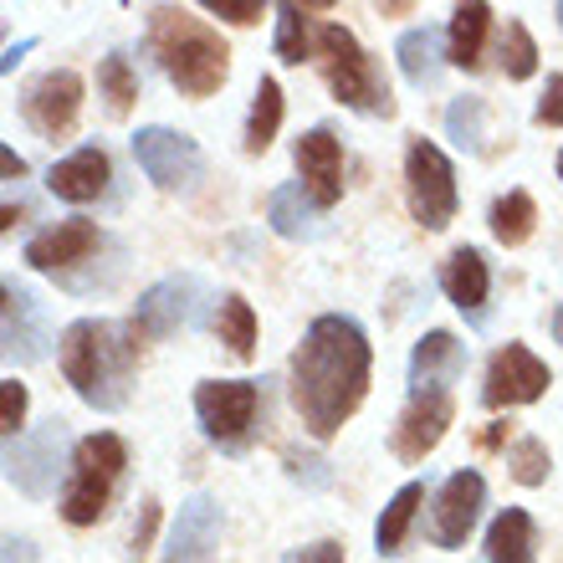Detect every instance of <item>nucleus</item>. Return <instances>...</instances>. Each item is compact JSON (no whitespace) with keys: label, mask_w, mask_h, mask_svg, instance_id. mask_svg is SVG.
<instances>
[{"label":"nucleus","mask_w":563,"mask_h":563,"mask_svg":"<svg viewBox=\"0 0 563 563\" xmlns=\"http://www.w3.org/2000/svg\"><path fill=\"white\" fill-rule=\"evenodd\" d=\"M405 195H410V216L426 231H445L451 216H456V169L426 139L405 148Z\"/></svg>","instance_id":"423d86ee"},{"label":"nucleus","mask_w":563,"mask_h":563,"mask_svg":"<svg viewBox=\"0 0 563 563\" xmlns=\"http://www.w3.org/2000/svg\"><path fill=\"white\" fill-rule=\"evenodd\" d=\"M31 46H36V42H31V36H26V42H15V46H5V62H0V67H5V73H15V62L26 57Z\"/></svg>","instance_id":"37998d69"},{"label":"nucleus","mask_w":563,"mask_h":563,"mask_svg":"<svg viewBox=\"0 0 563 563\" xmlns=\"http://www.w3.org/2000/svg\"><path fill=\"white\" fill-rule=\"evenodd\" d=\"M553 15H559V26H563V0H559V5H553Z\"/></svg>","instance_id":"49530a36"},{"label":"nucleus","mask_w":563,"mask_h":563,"mask_svg":"<svg viewBox=\"0 0 563 563\" xmlns=\"http://www.w3.org/2000/svg\"><path fill=\"white\" fill-rule=\"evenodd\" d=\"M420 503H426V487H420V482H410V487L395 492V497H389V507L379 512V522H374V549L385 553V559L405 553V538H410V522H416Z\"/></svg>","instance_id":"b1692460"},{"label":"nucleus","mask_w":563,"mask_h":563,"mask_svg":"<svg viewBox=\"0 0 563 563\" xmlns=\"http://www.w3.org/2000/svg\"><path fill=\"white\" fill-rule=\"evenodd\" d=\"M77 108H82V77L67 73V67H52V73H42L26 88V98H21V113H26V123L36 129V134H46V139H62V134H67V129L77 123Z\"/></svg>","instance_id":"9d476101"},{"label":"nucleus","mask_w":563,"mask_h":563,"mask_svg":"<svg viewBox=\"0 0 563 563\" xmlns=\"http://www.w3.org/2000/svg\"><path fill=\"white\" fill-rule=\"evenodd\" d=\"M0 164H5V179H21V175H26V159H21L15 148H0Z\"/></svg>","instance_id":"79ce46f5"},{"label":"nucleus","mask_w":563,"mask_h":563,"mask_svg":"<svg viewBox=\"0 0 563 563\" xmlns=\"http://www.w3.org/2000/svg\"><path fill=\"white\" fill-rule=\"evenodd\" d=\"M267 221H272V231H277V236H292V241H302V236H312V231H318V225H312V195L302 190V179H297V185L272 190Z\"/></svg>","instance_id":"a878e982"},{"label":"nucleus","mask_w":563,"mask_h":563,"mask_svg":"<svg viewBox=\"0 0 563 563\" xmlns=\"http://www.w3.org/2000/svg\"><path fill=\"white\" fill-rule=\"evenodd\" d=\"M21 420H26V385L5 379V385H0V430H5V441L21 435Z\"/></svg>","instance_id":"f704fd0d"},{"label":"nucleus","mask_w":563,"mask_h":563,"mask_svg":"<svg viewBox=\"0 0 563 563\" xmlns=\"http://www.w3.org/2000/svg\"><path fill=\"white\" fill-rule=\"evenodd\" d=\"M262 410V389L252 379H206L195 389V416L216 445H246Z\"/></svg>","instance_id":"0eeeda50"},{"label":"nucleus","mask_w":563,"mask_h":563,"mask_svg":"<svg viewBox=\"0 0 563 563\" xmlns=\"http://www.w3.org/2000/svg\"><path fill=\"white\" fill-rule=\"evenodd\" d=\"M507 441V426H487V435H482V445H487V451H497V445Z\"/></svg>","instance_id":"c03bdc74"},{"label":"nucleus","mask_w":563,"mask_h":563,"mask_svg":"<svg viewBox=\"0 0 563 563\" xmlns=\"http://www.w3.org/2000/svg\"><path fill=\"white\" fill-rule=\"evenodd\" d=\"M441 287H445V297L472 318V323H482V312H487V292H492V272H487V262H482V252L456 246V252L445 256V267H441Z\"/></svg>","instance_id":"412c9836"},{"label":"nucleus","mask_w":563,"mask_h":563,"mask_svg":"<svg viewBox=\"0 0 563 563\" xmlns=\"http://www.w3.org/2000/svg\"><path fill=\"white\" fill-rule=\"evenodd\" d=\"M287 466H292V476H297V482L308 476L312 487H328V472H323L328 461H318V456H287Z\"/></svg>","instance_id":"ea45409f"},{"label":"nucleus","mask_w":563,"mask_h":563,"mask_svg":"<svg viewBox=\"0 0 563 563\" xmlns=\"http://www.w3.org/2000/svg\"><path fill=\"white\" fill-rule=\"evenodd\" d=\"M139 369V333L103 318H77L62 333V374L92 410H123Z\"/></svg>","instance_id":"f03ea898"},{"label":"nucleus","mask_w":563,"mask_h":563,"mask_svg":"<svg viewBox=\"0 0 563 563\" xmlns=\"http://www.w3.org/2000/svg\"><path fill=\"white\" fill-rule=\"evenodd\" d=\"M559 179H563V154H559Z\"/></svg>","instance_id":"de8ad7c7"},{"label":"nucleus","mask_w":563,"mask_h":563,"mask_svg":"<svg viewBox=\"0 0 563 563\" xmlns=\"http://www.w3.org/2000/svg\"><path fill=\"white\" fill-rule=\"evenodd\" d=\"M543 389H549V364L538 354H528L522 343H507V349H497L487 364L482 400H487L492 410H503V405H533Z\"/></svg>","instance_id":"1a4fd4ad"},{"label":"nucleus","mask_w":563,"mask_h":563,"mask_svg":"<svg viewBox=\"0 0 563 563\" xmlns=\"http://www.w3.org/2000/svg\"><path fill=\"white\" fill-rule=\"evenodd\" d=\"M5 563H31V543H26V538H5Z\"/></svg>","instance_id":"a19ab883"},{"label":"nucleus","mask_w":563,"mask_h":563,"mask_svg":"<svg viewBox=\"0 0 563 563\" xmlns=\"http://www.w3.org/2000/svg\"><path fill=\"white\" fill-rule=\"evenodd\" d=\"M206 11H216L231 26H252V21H262V0H206Z\"/></svg>","instance_id":"c9c22d12"},{"label":"nucleus","mask_w":563,"mask_h":563,"mask_svg":"<svg viewBox=\"0 0 563 563\" xmlns=\"http://www.w3.org/2000/svg\"><path fill=\"white\" fill-rule=\"evenodd\" d=\"M553 333H559V343H563V308L553 312Z\"/></svg>","instance_id":"a18cd8bd"},{"label":"nucleus","mask_w":563,"mask_h":563,"mask_svg":"<svg viewBox=\"0 0 563 563\" xmlns=\"http://www.w3.org/2000/svg\"><path fill=\"white\" fill-rule=\"evenodd\" d=\"M277 57L287 62V67H302L308 57H318V31L308 26V15H302V5H277Z\"/></svg>","instance_id":"cd10ccee"},{"label":"nucleus","mask_w":563,"mask_h":563,"mask_svg":"<svg viewBox=\"0 0 563 563\" xmlns=\"http://www.w3.org/2000/svg\"><path fill=\"white\" fill-rule=\"evenodd\" d=\"M154 522H159V503L148 497V503L139 507V522H134V543H129V549H134V559H139V553H148V543H154Z\"/></svg>","instance_id":"4c0bfd02"},{"label":"nucleus","mask_w":563,"mask_h":563,"mask_svg":"<svg viewBox=\"0 0 563 563\" xmlns=\"http://www.w3.org/2000/svg\"><path fill=\"white\" fill-rule=\"evenodd\" d=\"M538 123L563 129V77H549V88H543V98H538Z\"/></svg>","instance_id":"e433bc0d"},{"label":"nucleus","mask_w":563,"mask_h":563,"mask_svg":"<svg viewBox=\"0 0 563 563\" xmlns=\"http://www.w3.org/2000/svg\"><path fill=\"white\" fill-rule=\"evenodd\" d=\"M503 73L512 77V82L538 73V46H533V36H528L522 21H507V31H503Z\"/></svg>","instance_id":"72a5a7b5"},{"label":"nucleus","mask_w":563,"mask_h":563,"mask_svg":"<svg viewBox=\"0 0 563 563\" xmlns=\"http://www.w3.org/2000/svg\"><path fill=\"white\" fill-rule=\"evenodd\" d=\"M445 134L456 139L461 148L482 154L487 148V108H482V98H456L445 108Z\"/></svg>","instance_id":"7c9ffc66"},{"label":"nucleus","mask_w":563,"mask_h":563,"mask_svg":"<svg viewBox=\"0 0 563 563\" xmlns=\"http://www.w3.org/2000/svg\"><path fill=\"white\" fill-rule=\"evenodd\" d=\"M98 246H103V236H98V225L92 221H57V225H46V231H36V236L26 241V262L36 272H62V267L88 262Z\"/></svg>","instance_id":"f3484780"},{"label":"nucleus","mask_w":563,"mask_h":563,"mask_svg":"<svg viewBox=\"0 0 563 563\" xmlns=\"http://www.w3.org/2000/svg\"><path fill=\"white\" fill-rule=\"evenodd\" d=\"M200 302H206L200 277H164L139 297L129 328H134L139 339H169V333H179V328H190L200 318Z\"/></svg>","instance_id":"6e6552de"},{"label":"nucleus","mask_w":563,"mask_h":563,"mask_svg":"<svg viewBox=\"0 0 563 563\" xmlns=\"http://www.w3.org/2000/svg\"><path fill=\"white\" fill-rule=\"evenodd\" d=\"M5 354L15 364H36L46 358V323L36 297L21 287V282H5Z\"/></svg>","instance_id":"6ab92c4d"},{"label":"nucleus","mask_w":563,"mask_h":563,"mask_svg":"<svg viewBox=\"0 0 563 563\" xmlns=\"http://www.w3.org/2000/svg\"><path fill=\"white\" fill-rule=\"evenodd\" d=\"M221 543V503L195 492L185 497L169 522V543H164V563H210Z\"/></svg>","instance_id":"ddd939ff"},{"label":"nucleus","mask_w":563,"mask_h":563,"mask_svg":"<svg viewBox=\"0 0 563 563\" xmlns=\"http://www.w3.org/2000/svg\"><path fill=\"white\" fill-rule=\"evenodd\" d=\"M395 57H400L405 82H416V88H430V82L441 77V36H435L430 26L405 31L400 46H395Z\"/></svg>","instance_id":"393cba45"},{"label":"nucleus","mask_w":563,"mask_h":563,"mask_svg":"<svg viewBox=\"0 0 563 563\" xmlns=\"http://www.w3.org/2000/svg\"><path fill=\"white\" fill-rule=\"evenodd\" d=\"M148 52L159 57L164 77L175 82L185 98H210L221 92L231 73V52L200 15L179 11V5H154L148 11Z\"/></svg>","instance_id":"7ed1b4c3"},{"label":"nucleus","mask_w":563,"mask_h":563,"mask_svg":"<svg viewBox=\"0 0 563 563\" xmlns=\"http://www.w3.org/2000/svg\"><path fill=\"white\" fill-rule=\"evenodd\" d=\"M277 129H282V88L272 77H262V82H256L252 119H246V154H267Z\"/></svg>","instance_id":"c756f323"},{"label":"nucleus","mask_w":563,"mask_h":563,"mask_svg":"<svg viewBox=\"0 0 563 563\" xmlns=\"http://www.w3.org/2000/svg\"><path fill=\"white\" fill-rule=\"evenodd\" d=\"M538 533L522 507H503L487 528V563H533Z\"/></svg>","instance_id":"4be33fe9"},{"label":"nucleus","mask_w":563,"mask_h":563,"mask_svg":"<svg viewBox=\"0 0 563 563\" xmlns=\"http://www.w3.org/2000/svg\"><path fill=\"white\" fill-rule=\"evenodd\" d=\"M123 466H129V445L103 430V435H88V441L73 445V476L62 487V518L73 528H92V522L108 512L113 503V487H119Z\"/></svg>","instance_id":"20e7f679"},{"label":"nucleus","mask_w":563,"mask_h":563,"mask_svg":"<svg viewBox=\"0 0 563 563\" xmlns=\"http://www.w3.org/2000/svg\"><path fill=\"white\" fill-rule=\"evenodd\" d=\"M466 369V349H461L456 333H426L410 354V395H430V389H451V379Z\"/></svg>","instance_id":"a211bd4d"},{"label":"nucleus","mask_w":563,"mask_h":563,"mask_svg":"<svg viewBox=\"0 0 563 563\" xmlns=\"http://www.w3.org/2000/svg\"><path fill=\"white\" fill-rule=\"evenodd\" d=\"M482 503H487V482L476 472H451L445 476L441 497H435V549H461L466 533L482 518Z\"/></svg>","instance_id":"2eb2a0df"},{"label":"nucleus","mask_w":563,"mask_h":563,"mask_svg":"<svg viewBox=\"0 0 563 563\" xmlns=\"http://www.w3.org/2000/svg\"><path fill=\"white\" fill-rule=\"evenodd\" d=\"M216 333H221V343L231 349L236 358H252L256 354V312L246 297H221V312H216Z\"/></svg>","instance_id":"c85d7f7f"},{"label":"nucleus","mask_w":563,"mask_h":563,"mask_svg":"<svg viewBox=\"0 0 563 563\" xmlns=\"http://www.w3.org/2000/svg\"><path fill=\"white\" fill-rule=\"evenodd\" d=\"M533 225H538V206L528 190H507L492 206V236L503 241V246H522V241L533 236Z\"/></svg>","instance_id":"bb28decb"},{"label":"nucleus","mask_w":563,"mask_h":563,"mask_svg":"<svg viewBox=\"0 0 563 563\" xmlns=\"http://www.w3.org/2000/svg\"><path fill=\"white\" fill-rule=\"evenodd\" d=\"M297 175H302V190L312 195V206H339L343 195V148L328 129H312V134L297 139Z\"/></svg>","instance_id":"dca6fc26"},{"label":"nucleus","mask_w":563,"mask_h":563,"mask_svg":"<svg viewBox=\"0 0 563 563\" xmlns=\"http://www.w3.org/2000/svg\"><path fill=\"white\" fill-rule=\"evenodd\" d=\"M108 175H113L108 154L98 144H88V148H77V154H67L62 164H52L46 185H52V195H57V200L82 206V200H98V195L108 190Z\"/></svg>","instance_id":"aec40b11"},{"label":"nucleus","mask_w":563,"mask_h":563,"mask_svg":"<svg viewBox=\"0 0 563 563\" xmlns=\"http://www.w3.org/2000/svg\"><path fill=\"white\" fill-rule=\"evenodd\" d=\"M456 416V400H451V389H430V395H410L405 405L400 426H395V456L400 461H426V451H435V441L445 435Z\"/></svg>","instance_id":"4468645a"},{"label":"nucleus","mask_w":563,"mask_h":563,"mask_svg":"<svg viewBox=\"0 0 563 563\" xmlns=\"http://www.w3.org/2000/svg\"><path fill=\"white\" fill-rule=\"evenodd\" d=\"M369 339L354 318L328 312L302 333L292 354V410L318 441H333L369 389Z\"/></svg>","instance_id":"f257e3e1"},{"label":"nucleus","mask_w":563,"mask_h":563,"mask_svg":"<svg viewBox=\"0 0 563 563\" xmlns=\"http://www.w3.org/2000/svg\"><path fill=\"white\" fill-rule=\"evenodd\" d=\"M487 26H492V5H482V0H476V5H456V11H451V31H445V36H451V52H445V57L456 62L461 73H476V67H482Z\"/></svg>","instance_id":"5701e85b"},{"label":"nucleus","mask_w":563,"mask_h":563,"mask_svg":"<svg viewBox=\"0 0 563 563\" xmlns=\"http://www.w3.org/2000/svg\"><path fill=\"white\" fill-rule=\"evenodd\" d=\"M507 466H512V476H518L522 487H543L553 472V461H549V445L538 441V435H522L512 451H507Z\"/></svg>","instance_id":"473e14b6"},{"label":"nucleus","mask_w":563,"mask_h":563,"mask_svg":"<svg viewBox=\"0 0 563 563\" xmlns=\"http://www.w3.org/2000/svg\"><path fill=\"white\" fill-rule=\"evenodd\" d=\"M318 67H323L328 88L343 108L354 113H395V98H389L385 77L374 73L369 52L358 46V36L349 26H318Z\"/></svg>","instance_id":"39448f33"},{"label":"nucleus","mask_w":563,"mask_h":563,"mask_svg":"<svg viewBox=\"0 0 563 563\" xmlns=\"http://www.w3.org/2000/svg\"><path fill=\"white\" fill-rule=\"evenodd\" d=\"M287 563H343V549L333 543V538H323V543H308V549H297Z\"/></svg>","instance_id":"58836bf2"},{"label":"nucleus","mask_w":563,"mask_h":563,"mask_svg":"<svg viewBox=\"0 0 563 563\" xmlns=\"http://www.w3.org/2000/svg\"><path fill=\"white\" fill-rule=\"evenodd\" d=\"M98 88H103L108 108L123 119V113L134 108V98H139V77H134V67H129L123 57H103L98 62Z\"/></svg>","instance_id":"2f4dec72"},{"label":"nucleus","mask_w":563,"mask_h":563,"mask_svg":"<svg viewBox=\"0 0 563 563\" xmlns=\"http://www.w3.org/2000/svg\"><path fill=\"white\" fill-rule=\"evenodd\" d=\"M134 159L159 190H185L200 175V148H195V139L175 134V129H139Z\"/></svg>","instance_id":"9b49d317"},{"label":"nucleus","mask_w":563,"mask_h":563,"mask_svg":"<svg viewBox=\"0 0 563 563\" xmlns=\"http://www.w3.org/2000/svg\"><path fill=\"white\" fill-rule=\"evenodd\" d=\"M62 445H67V430H62V420H46L36 435H26V441H11V451H5V476H11V482L26 492V497H46V492L57 487Z\"/></svg>","instance_id":"f8f14e48"}]
</instances>
